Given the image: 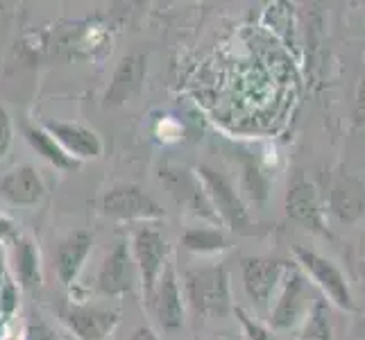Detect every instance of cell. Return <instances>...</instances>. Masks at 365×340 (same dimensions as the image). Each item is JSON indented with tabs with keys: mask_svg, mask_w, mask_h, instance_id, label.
<instances>
[{
	"mask_svg": "<svg viewBox=\"0 0 365 340\" xmlns=\"http://www.w3.org/2000/svg\"><path fill=\"white\" fill-rule=\"evenodd\" d=\"M11 268L25 291H36L41 286V259L39 247L30 236H16L11 241Z\"/></svg>",
	"mask_w": 365,
	"mask_h": 340,
	"instance_id": "12",
	"label": "cell"
},
{
	"mask_svg": "<svg viewBox=\"0 0 365 340\" xmlns=\"http://www.w3.org/2000/svg\"><path fill=\"white\" fill-rule=\"evenodd\" d=\"M14 232H16V227H14V222H11L9 218H3L0 216V241H14Z\"/></svg>",
	"mask_w": 365,
	"mask_h": 340,
	"instance_id": "18",
	"label": "cell"
},
{
	"mask_svg": "<svg viewBox=\"0 0 365 340\" xmlns=\"http://www.w3.org/2000/svg\"><path fill=\"white\" fill-rule=\"evenodd\" d=\"M180 243L184 249L195 252V254H205V252H216L225 247V241L218 232L205 230V227H191L180 236Z\"/></svg>",
	"mask_w": 365,
	"mask_h": 340,
	"instance_id": "15",
	"label": "cell"
},
{
	"mask_svg": "<svg viewBox=\"0 0 365 340\" xmlns=\"http://www.w3.org/2000/svg\"><path fill=\"white\" fill-rule=\"evenodd\" d=\"M11 143H14V125H11L7 109L0 105V161L9 155Z\"/></svg>",
	"mask_w": 365,
	"mask_h": 340,
	"instance_id": "16",
	"label": "cell"
},
{
	"mask_svg": "<svg viewBox=\"0 0 365 340\" xmlns=\"http://www.w3.org/2000/svg\"><path fill=\"white\" fill-rule=\"evenodd\" d=\"M197 180H200V184H202L211 207L216 211H220L225 220L232 222L234 227H241L245 222V211H243L241 202L236 200L230 184L225 182L216 170H211L207 166H200Z\"/></svg>",
	"mask_w": 365,
	"mask_h": 340,
	"instance_id": "11",
	"label": "cell"
},
{
	"mask_svg": "<svg viewBox=\"0 0 365 340\" xmlns=\"http://www.w3.org/2000/svg\"><path fill=\"white\" fill-rule=\"evenodd\" d=\"M184 299L200 316H222L230 309V284L222 268L184 272Z\"/></svg>",
	"mask_w": 365,
	"mask_h": 340,
	"instance_id": "1",
	"label": "cell"
},
{
	"mask_svg": "<svg viewBox=\"0 0 365 340\" xmlns=\"http://www.w3.org/2000/svg\"><path fill=\"white\" fill-rule=\"evenodd\" d=\"M161 182L168 186L170 195L180 207H191L195 213H200L202 202L211 205L202 184H200V180L193 172L182 168H161Z\"/></svg>",
	"mask_w": 365,
	"mask_h": 340,
	"instance_id": "13",
	"label": "cell"
},
{
	"mask_svg": "<svg viewBox=\"0 0 365 340\" xmlns=\"http://www.w3.org/2000/svg\"><path fill=\"white\" fill-rule=\"evenodd\" d=\"M61 320L80 340H105L120 324V311L98 304H71L61 311Z\"/></svg>",
	"mask_w": 365,
	"mask_h": 340,
	"instance_id": "6",
	"label": "cell"
},
{
	"mask_svg": "<svg viewBox=\"0 0 365 340\" xmlns=\"http://www.w3.org/2000/svg\"><path fill=\"white\" fill-rule=\"evenodd\" d=\"M130 340H161V338H159V334L153 329V326H138Z\"/></svg>",
	"mask_w": 365,
	"mask_h": 340,
	"instance_id": "19",
	"label": "cell"
},
{
	"mask_svg": "<svg viewBox=\"0 0 365 340\" xmlns=\"http://www.w3.org/2000/svg\"><path fill=\"white\" fill-rule=\"evenodd\" d=\"M132 259L138 272V284H141L143 299L155 291L163 268L168 266L170 245L168 238L163 236L157 227H138L132 234Z\"/></svg>",
	"mask_w": 365,
	"mask_h": 340,
	"instance_id": "2",
	"label": "cell"
},
{
	"mask_svg": "<svg viewBox=\"0 0 365 340\" xmlns=\"http://www.w3.org/2000/svg\"><path fill=\"white\" fill-rule=\"evenodd\" d=\"M145 306L163 331H178L184 324V295L173 261L163 268L155 291L148 295Z\"/></svg>",
	"mask_w": 365,
	"mask_h": 340,
	"instance_id": "4",
	"label": "cell"
},
{
	"mask_svg": "<svg viewBox=\"0 0 365 340\" xmlns=\"http://www.w3.org/2000/svg\"><path fill=\"white\" fill-rule=\"evenodd\" d=\"M25 340H57L55 334L50 331V326L41 320L30 322L28 331H25Z\"/></svg>",
	"mask_w": 365,
	"mask_h": 340,
	"instance_id": "17",
	"label": "cell"
},
{
	"mask_svg": "<svg viewBox=\"0 0 365 340\" xmlns=\"http://www.w3.org/2000/svg\"><path fill=\"white\" fill-rule=\"evenodd\" d=\"M148 73V57L143 53L125 55L111 75V82L105 93V107H123L132 96L141 91V84Z\"/></svg>",
	"mask_w": 365,
	"mask_h": 340,
	"instance_id": "8",
	"label": "cell"
},
{
	"mask_svg": "<svg viewBox=\"0 0 365 340\" xmlns=\"http://www.w3.org/2000/svg\"><path fill=\"white\" fill-rule=\"evenodd\" d=\"M41 128L80 163L86 159L103 157V150H105L103 138L98 136V132H93L91 128H86V125H82V123L48 118L41 123Z\"/></svg>",
	"mask_w": 365,
	"mask_h": 340,
	"instance_id": "7",
	"label": "cell"
},
{
	"mask_svg": "<svg viewBox=\"0 0 365 340\" xmlns=\"http://www.w3.org/2000/svg\"><path fill=\"white\" fill-rule=\"evenodd\" d=\"M91 247H93V234L86 230H75L59 243L55 270L59 282L66 288L73 286L75 279H78V274L82 272L86 259L91 254Z\"/></svg>",
	"mask_w": 365,
	"mask_h": 340,
	"instance_id": "10",
	"label": "cell"
},
{
	"mask_svg": "<svg viewBox=\"0 0 365 340\" xmlns=\"http://www.w3.org/2000/svg\"><path fill=\"white\" fill-rule=\"evenodd\" d=\"M23 136L25 141L32 145V150L39 157H43L50 166H55L57 170H75L80 168V161L73 159L64 148H61L53 136H50L41 125L25 123L23 125Z\"/></svg>",
	"mask_w": 365,
	"mask_h": 340,
	"instance_id": "14",
	"label": "cell"
},
{
	"mask_svg": "<svg viewBox=\"0 0 365 340\" xmlns=\"http://www.w3.org/2000/svg\"><path fill=\"white\" fill-rule=\"evenodd\" d=\"M138 282V272L132 259V249L128 241H118L114 249L103 259L96 277V288L105 297H118L130 293Z\"/></svg>",
	"mask_w": 365,
	"mask_h": 340,
	"instance_id": "5",
	"label": "cell"
},
{
	"mask_svg": "<svg viewBox=\"0 0 365 340\" xmlns=\"http://www.w3.org/2000/svg\"><path fill=\"white\" fill-rule=\"evenodd\" d=\"M103 216L123 222H150L166 216L157 200L138 184H116L100 200Z\"/></svg>",
	"mask_w": 365,
	"mask_h": 340,
	"instance_id": "3",
	"label": "cell"
},
{
	"mask_svg": "<svg viewBox=\"0 0 365 340\" xmlns=\"http://www.w3.org/2000/svg\"><path fill=\"white\" fill-rule=\"evenodd\" d=\"M0 195L11 205L32 207L41 202V197L46 195V184L32 163H21V166H14L9 172L3 175V180H0Z\"/></svg>",
	"mask_w": 365,
	"mask_h": 340,
	"instance_id": "9",
	"label": "cell"
}]
</instances>
